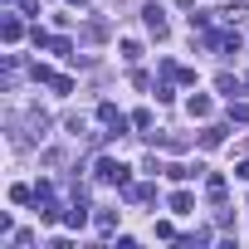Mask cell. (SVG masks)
Here are the masks:
<instances>
[{"mask_svg":"<svg viewBox=\"0 0 249 249\" xmlns=\"http://www.w3.org/2000/svg\"><path fill=\"white\" fill-rule=\"evenodd\" d=\"M142 25H147L157 39H166V10H161V5H147V10H142Z\"/></svg>","mask_w":249,"mask_h":249,"instance_id":"obj_4","label":"cell"},{"mask_svg":"<svg viewBox=\"0 0 249 249\" xmlns=\"http://www.w3.org/2000/svg\"><path fill=\"white\" fill-rule=\"evenodd\" d=\"M93 181H103V186H122V191L132 186V181H127V166H122V161H112V157H103V161L93 166Z\"/></svg>","mask_w":249,"mask_h":249,"instance_id":"obj_2","label":"cell"},{"mask_svg":"<svg viewBox=\"0 0 249 249\" xmlns=\"http://www.w3.org/2000/svg\"><path fill=\"white\" fill-rule=\"evenodd\" d=\"M196 171H200V166H166V176H171V181H181V186H186V181H196Z\"/></svg>","mask_w":249,"mask_h":249,"instance_id":"obj_10","label":"cell"},{"mask_svg":"<svg viewBox=\"0 0 249 249\" xmlns=\"http://www.w3.org/2000/svg\"><path fill=\"white\" fill-rule=\"evenodd\" d=\"M205 44H210L215 54H225V59L239 54V35H234V30H205Z\"/></svg>","mask_w":249,"mask_h":249,"instance_id":"obj_3","label":"cell"},{"mask_svg":"<svg viewBox=\"0 0 249 249\" xmlns=\"http://www.w3.org/2000/svg\"><path fill=\"white\" fill-rule=\"evenodd\" d=\"M230 117H234V122H249V103H234V98H230Z\"/></svg>","mask_w":249,"mask_h":249,"instance_id":"obj_18","label":"cell"},{"mask_svg":"<svg viewBox=\"0 0 249 249\" xmlns=\"http://www.w3.org/2000/svg\"><path fill=\"white\" fill-rule=\"evenodd\" d=\"M10 127H15V147H35L49 137V117L44 112H25V117H10Z\"/></svg>","mask_w":249,"mask_h":249,"instance_id":"obj_1","label":"cell"},{"mask_svg":"<svg viewBox=\"0 0 249 249\" xmlns=\"http://www.w3.org/2000/svg\"><path fill=\"white\" fill-rule=\"evenodd\" d=\"M132 127H137V132H147V127H152V112H147V107H137V112H132Z\"/></svg>","mask_w":249,"mask_h":249,"instance_id":"obj_15","label":"cell"},{"mask_svg":"<svg viewBox=\"0 0 249 249\" xmlns=\"http://www.w3.org/2000/svg\"><path fill=\"white\" fill-rule=\"evenodd\" d=\"M191 117H210V98H191Z\"/></svg>","mask_w":249,"mask_h":249,"instance_id":"obj_16","label":"cell"},{"mask_svg":"<svg viewBox=\"0 0 249 249\" xmlns=\"http://www.w3.org/2000/svg\"><path fill=\"white\" fill-rule=\"evenodd\" d=\"M30 39H35V49H49V39H54V35H44V30L35 25V30H30Z\"/></svg>","mask_w":249,"mask_h":249,"instance_id":"obj_20","label":"cell"},{"mask_svg":"<svg viewBox=\"0 0 249 249\" xmlns=\"http://www.w3.org/2000/svg\"><path fill=\"white\" fill-rule=\"evenodd\" d=\"M64 220H69L73 230H78V225H88V196H83V191H73V205H69V215H64Z\"/></svg>","mask_w":249,"mask_h":249,"instance_id":"obj_5","label":"cell"},{"mask_svg":"<svg viewBox=\"0 0 249 249\" xmlns=\"http://www.w3.org/2000/svg\"><path fill=\"white\" fill-rule=\"evenodd\" d=\"M171 210H176V215H191V210H196V196H191V191H176V196H171Z\"/></svg>","mask_w":249,"mask_h":249,"instance_id":"obj_6","label":"cell"},{"mask_svg":"<svg viewBox=\"0 0 249 249\" xmlns=\"http://www.w3.org/2000/svg\"><path fill=\"white\" fill-rule=\"evenodd\" d=\"M98 117H103V122H117V117H122V112H117V107H112V103H98Z\"/></svg>","mask_w":249,"mask_h":249,"instance_id":"obj_22","label":"cell"},{"mask_svg":"<svg viewBox=\"0 0 249 249\" xmlns=\"http://www.w3.org/2000/svg\"><path fill=\"white\" fill-rule=\"evenodd\" d=\"M0 35H5V44H20V35H25V25H20V20L10 15L5 25H0Z\"/></svg>","mask_w":249,"mask_h":249,"instance_id":"obj_7","label":"cell"},{"mask_svg":"<svg viewBox=\"0 0 249 249\" xmlns=\"http://www.w3.org/2000/svg\"><path fill=\"white\" fill-rule=\"evenodd\" d=\"M205 196H210V200H225V176H210V181H205Z\"/></svg>","mask_w":249,"mask_h":249,"instance_id":"obj_12","label":"cell"},{"mask_svg":"<svg viewBox=\"0 0 249 249\" xmlns=\"http://www.w3.org/2000/svg\"><path fill=\"white\" fill-rule=\"evenodd\" d=\"M200 142H205V147H220V142H225V127H205V137H200Z\"/></svg>","mask_w":249,"mask_h":249,"instance_id":"obj_17","label":"cell"},{"mask_svg":"<svg viewBox=\"0 0 249 249\" xmlns=\"http://www.w3.org/2000/svg\"><path fill=\"white\" fill-rule=\"evenodd\" d=\"M220 93H225V98H239V93H244V83H239L234 73H220Z\"/></svg>","mask_w":249,"mask_h":249,"instance_id":"obj_8","label":"cell"},{"mask_svg":"<svg viewBox=\"0 0 249 249\" xmlns=\"http://www.w3.org/2000/svg\"><path fill=\"white\" fill-rule=\"evenodd\" d=\"M93 225H98V234H112V225H117V210H98V215H93Z\"/></svg>","mask_w":249,"mask_h":249,"instance_id":"obj_9","label":"cell"},{"mask_svg":"<svg viewBox=\"0 0 249 249\" xmlns=\"http://www.w3.org/2000/svg\"><path fill=\"white\" fill-rule=\"evenodd\" d=\"M30 78H35V83H54L59 73H54V69H44V64H35V69H30Z\"/></svg>","mask_w":249,"mask_h":249,"instance_id":"obj_14","label":"cell"},{"mask_svg":"<svg viewBox=\"0 0 249 249\" xmlns=\"http://www.w3.org/2000/svg\"><path fill=\"white\" fill-rule=\"evenodd\" d=\"M234 176H239V181H249V161H239V166H234Z\"/></svg>","mask_w":249,"mask_h":249,"instance_id":"obj_23","label":"cell"},{"mask_svg":"<svg viewBox=\"0 0 249 249\" xmlns=\"http://www.w3.org/2000/svg\"><path fill=\"white\" fill-rule=\"evenodd\" d=\"M122 59H142V44L137 39H122Z\"/></svg>","mask_w":249,"mask_h":249,"instance_id":"obj_19","label":"cell"},{"mask_svg":"<svg viewBox=\"0 0 249 249\" xmlns=\"http://www.w3.org/2000/svg\"><path fill=\"white\" fill-rule=\"evenodd\" d=\"M152 196H157V191H152V186H127V200H132V205H147V200H152Z\"/></svg>","mask_w":249,"mask_h":249,"instance_id":"obj_11","label":"cell"},{"mask_svg":"<svg viewBox=\"0 0 249 249\" xmlns=\"http://www.w3.org/2000/svg\"><path fill=\"white\" fill-rule=\"evenodd\" d=\"M69 5H88V0H69Z\"/></svg>","mask_w":249,"mask_h":249,"instance_id":"obj_24","label":"cell"},{"mask_svg":"<svg viewBox=\"0 0 249 249\" xmlns=\"http://www.w3.org/2000/svg\"><path fill=\"white\" fill-rule=\"evenodd\" d=\"M49 88H54V93H73V78H69V73H59V78H54Z\"/></svg>","mask_w":249,"mask_h":249,"instance_id":"obj_21","label":"cell"},{"mask_svg":"<svg viewBox=\"0 0 249 249\" xmlns=\"http://www.w3.org/2000/svg\"><path fill=\"white\" fill-rule=\"evenodd\" d=\"M49 49H54V54H64V59H73V39H64V35H59V39H49Z\"/></svg>","mask_w":249,"mask_h":249,"instance_id":"obj_13","label":"cell"}]
</instances>
